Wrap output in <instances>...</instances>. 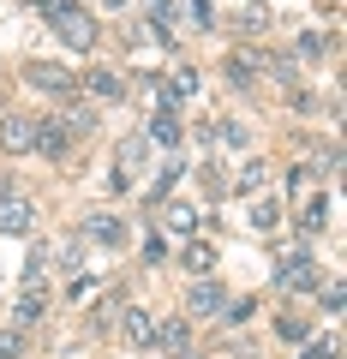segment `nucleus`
Segmentation results:
<instances>
[{
  "label": "nucleus",
  "instance_id": "obj_1",
  "mask_svg": "<svg viewBox=\"0 0 347 359\" xmlns=\"http://www.w3.org/2000/svg\"><path fill=\"white\" fill-rule=\"evenodd\" d=\"M42 18H48V30H54L60 42H72V48H96V42H102L96 18L84 13L78 0H48V6H42Z\"/></svg>",
  "mask_w": 347,
  "mask_h": 359
},
{
  "label": "nucleus",
  "instance_id": "obj_2",
  "mask_svg": "<svg viewBox=\"0 0 347 359\" xmlns=\"http://www.w3.org/2000/svg\"><path fill=\"white\" fill-rule=\"evenodd\" d=\"M318 282H323V269L311 264L306 252H282V264H275V287H287V294H311Z\"/></svg>",
  "mask_w": 347,
  "mask_h": 359
},
{
  "label": "nucleus",
  "instance_id": "obj_3",
  "mask_svg": "<svg viewBox=\"0 0 347 359\" xmlns=\"http://www.w3.org/2000/svg\"><path fill=\"white\" fill-rule=\"evenodd\" d=\"M25 84L30 90H48V96H78V72H66V66H54V60H30L25 66Z\"/></svg>",
  "mask_w": 347,
  "mask_h": 359
},
{
  "label": "nucleus",
  "instance_id": "obj_4",
  "mask_svg": "<svg viewBox=\"0 0 347 359\" xmlns=\"http://www.w3.org/2000/svg\"><path fill=\"white\" fill-rule=\"evenodd\" d=\"M36 228V204L25 192H0V233H13V240H30Z\"/></svg>",
  "mask_w": 347,
  "mask_h": 359
},
{
  "label": "nucleus",
  "instance_id": "obj_5",
  "mask_svg": "<svg viewBox=\"0 0 347 359\" xmlns=\"http://www.w3.org/2000/svg\"><path fill=\"white\" fill-rule=\"evenodd\" d=\"M0 150L6 156H30L36 150V120L30 114H0Z\"/></svg>",
  "mask_w": 347,
  "mask_h": 359
},
{
  "label": "nucleus",
  "instance_id": "obj_6",
  "mask_svg": "<svg viewBox=\"0 0 347 359\" xmlns=\"http://www.w3.org/2000/svg\"><path fill=\"white\" fill-rule=\"evenodd\" d=\"M222 299H228V287H222L216 276H198V282H192V294H186V318H216V311H222Z\"/></svg>",
  "mask_w": 347,
  "mask_h": 359
},
{
  "label": "nucleus",
  "instance_id": "obj_7",
  "mask_svg": "<svg viewBox=\"0 0 347 359\" xmlns=\"http://www.w3.org/2000/svg\"><path fill=\"white\" fill-rule=\"evenodd\" d=\"M144 156H150V138H126V144H120V162H114V180H108V186H114V192H132V174H138V168H144Z\"/></svg>",
  "mask_w": 347,
  "mask_h": 359
},
{
  "label": "nucleus",
  "instance_id": "obj_8",
  "mask_svg": "<svg viewBox=\"0 0 347 359\" xmlns=\"http://www.w3.org/2000/svg\"><path fill=\"white\" fill-rule=\"evenodd\" d=\"M60 126L72 132V138H96V132H102V126H96V108H90V102H78V96H66V114H60Z\"/></svg>",
  "mask_w": 347,
  "mask_h": 359
},
{
  "label": "nucleus",
  "instance_id": "obj_9",
  "mask_svg": "<svg viewBox=\"0 0 347 359\" xmlns=\"http://www.w3.org/2000/svg\"><path fill=\"white\" fill-rule=\"evenodd\" d=\"M36 150L48 156V162H60V156L72 150V132H66L60 120H36Z\"/></svg>",
  "mask_w": 347,
  "mask_h": 359
},
{
  "label": "nucleus",
  "instance_id": "obj_10",
  "mask_svg": "<svg viewBox=\"0 0 347 359\" xmlns=\"http://www.w3.org/2000/svg\"><path fill=\"white\" fill-rule=\"evenodd\" d=\"M78 84L90 90L96 102H120V96H126V78H120V72H108V66H96V72H90V78H78Z\"/></svg>",
  "mask_w": 347,
  "mask_h": 359
},
{
  "label": "nucleus",
  "instance_id": "obj_11",
  "mask_svg": "<svg viewBox=\"0 0 347 359\" xmlns=\"http://www.w3.org/2000/svg\"><path fill=\"white\" fill-rule=\"evenodd\" d=\"M299 233H306V240L329 233V198H323V192H311V198H306V210H299Z\"/></svg>",
  "mask_w": 347,
  "mask_h": 359
},
{
  "label": "nucleus",
  "instance_id": "obj_12",
  "mask_svg": "<svg viewBox=\"0 0 347 359\" xmlns=\"http://www.w3.org/2000/svg\"><path fill=\"white\" fill-rule=\"evenodd\" d=\"M78 240H96V245H120V240H126V222H120V216H90L84 228H78Z\"/></svg>",
  "mask_w": 347,
  "mask_h": 359
},
{
  "label": "nucleus",
  "instance_id": "obj_13",
  "mask_svg": "<svg viewBox=\"0 0 347 359\" xmlns=\"http://www.w3.org/2000/svg\"><path fill=\"white\" fill-rule=\"evenodd\" d=\"M48 311V287H25L18 294V311H13V323L18 330H36V318Z\"/></svg>",
  "mask_w": 347,
  "mask_h": 359
},
{
  "label": "nucleus",
  "instance_id": "obj_14",
  "mask_svg": "<svg viewBox=\"0 0 347 359\" xmlns=\"http://www.w3.org/2000/svg\"><path fill=\"white\" fill-rule=\"evenodd\" d=\"M162 233L192 240V233H198V210H192V204H168V210H162Z\"/></svg>",
  "mask_w": 347,
  "mask_h": 359
},
{
  "label": "nucleus",
  "instance_id": "obj_15",
  "mask_svg": "<svg viewBox=\"0 0 347 359\" xmlns=\"http://www.w3.org/2000/svg\"><path fill=\"white\" fill-rule=\"evenodd\" d=\"M180 264L192 269V276H210V269H216V245L210 240H180Z\"/></svg>",
  "mask_w": 347,
  "mask_h": 359
},
{
  "label": "nucleus",
  "instance_id": "obj_16",
  "mask_svg": "<svg viewBox=\"0 0 347 359\" xmlns=\"http://www.w3.org/2000/svg\"><path fill=\"white\" fill-rule=\"evenodd\" d=\"M186 341H192V323H186V318H162V323H156V347L186 353Z\"/></svg>",
  "mask_w": 347,
  "mask_h": 359
},
{
  "label": "nucleus",
  "instance_id": "obj_17",
  "mask_svg": "<svg viewBox=\"0 0 347 359\" xmlns=\"http://www.w3.org/2000/svg\"><path fill=\"white\" fill-rule=\"evenodd\" d=\"M204 138L216 144V150H245V138H252V132H245L240 120H216V126H204Z\"/></svg>",
  "mask_w": 347,
  "mask_h": 359
},
{
  "label": "nucleus",
  "instance_id": "obj_18",
  "mask_svg": "<svg viewBox=\"0 0 347 359\" xmlns=\"http://www.w3.org/2000/svg\"><path fill=\"white\" fill-rule=\"evenodd\" d=\"M120 323H126L132 347H156V318H150V311H138V306H132V311H126Z\"/></svg>",
  "mask_w": 347,
  "mask_h": 359
},
{
  "label": "nucleus",
  "instance_id": "obj_19",
  "mask_svg": "<svg viewBox=\"0 0 347 359\" xmlns=\"http://www.w3.org/2000/svg\"><path fill=\"white\" fill-rule=\"evenodd\" d=\"M180 180H186V162H180V156H168V162H162V174L150 180V198H156V204H162V198L174 192V186H180Z\"/></svg>",
  "mask_w": 347,
  "mask_h": 359
},
{
  "label": "nucleus",
  "instance_id": "obj_20",
  "mask_svg": "<svg viewBox=\"0 0 347 359\" xmlns=\"http://www.w3.org/2000/svg\"><path fill=\"white\" fill-rule=\"evenodd\" d=\"M311 294L323 299V311H329V318H341V306H347V282H341V276H329V282H318Z\"/></svg>",
  "mask_w": 347,
  "mask_h": 359
},
{
  "label": "nucleus",
  "instance_id": "obj_21",
  "mask_svg": "<svg viewBox=\"0 0 347 359\" xmlns=\"http://www.w3.org/2000/svg\"><path fill=\"white\" fill-rule=\"evenodd\" d=\"M270 25H275V13H270V6H245V13H240V30H245V36H264Z\"/></svg>",
  "mask_w": 347,
  "mask_h": 359
},
{
  "label": "nucleus",
  "instance_id": "obj_22",
  "mask_svg": "<svg viewBox=\"0 0 347 359\" xmlns=\"http://www.w3.org/2000/svg\"><path fill=\"white\" fill-rule=\"evenodd\" d=\"M275 222H282V204H275V198H257V204H252V228H257V233H270Z\"/></svg>",
  "mask_w": 347,
  "mask_h": 359
},
{
  "label": "nucleus",
  "instance_id": "obj_23",
  "mask_svg": "<svg viewBox=\"0 0 347 359\" xmlns=\"http://www.w3.org/2000/svg\"><path fill=\"white\" fill-rule=\"evenodd\" d=\"M25 341H30V330H18V323H13V330H0V359H18Z\"/></svg>",
  "mask_w": 347,
  "mask_h": 359
},
{
  "label": "nucleus",
  "instance_id": "obj_24",
  "mask_svg": "<svg viewBox=\"0 0 347 359\" xmlns=\"http://www.w3.org/2000/svg\"><path fill=\"white\" fill-rule=\"evenodd\" d=\"M264 180H270V168H264V162H245L240 168V192H264Z\"/></svg>",
  "mask_w": 347,
  "mask_h": 359
},
{
  "label": "nucleus",
  "instance_id": "obj_25",
  "mask_svg": "<svg viewBox=\"0 0 347 359\" xmlns=\"http://www.w3.org/2000/svg\"><path fill=\"white\" fill-rule=\"evenodd\" d=\"M275 335H282L287 347H299V341H306L311 330H306V323H299V318H275Z\"/></svg>",
  "mask_w": 347,
  "mask_h": 359
},
{
  "label": "nucleus",
  "instance_id": "obj_26",
  "mask_svg": "<svg viewBox=\"0 0 347 359\" xmlns=\"http://www.w3.org/2000/svg\"><path fill=\"white\" fill-rule=\"evenodd\" d=\"M323 54H329V42H323L318 30H306V36H299V60H323Z\"/></svg>",
  "mask_w": 347,
  "mask_h": 359
},
{
  "label": "nucleus",
  "instance_id": "obj_27",
  "mask_svg": "<svg viewBox=\"0 0 347 359\" xmlns=\"http://www.w3.org/2000/svg\"><path fill=\"white\" fill-rule=\"evenodd\" d=\"M252 299H222V323H245V318H252Z\"/></svg>",
  "mask_w": 347,
  "mask_h": 359
},
{
  "label": "nucleus",
  "instance_id": "obj_28",
  "mask_svg": "<svg viewBox=\"0 0 347 359\" xmlns=\"http://www.w3.org/2000/svg\"><path fill=\"white\" fill-rule=\"evenodd\" d=\"M150 138H156V144H180V126H174V114H156Z\"/></svg>",
  "mask_w": 347,
  "mask_h": 359
},
{
  "label": "nucleus",
  "instance_id": "obj_29",
  "mask_svg": "<svg viewBox=\"0 0 347 359\" xmlns=\"http://www.w3.org/2000/svg\"><path fill=\"white\" fill-rule=\"evenodd\" d=\"M306 359H341V341H335V330L323 335V341H311V353Z\"/></svg>",
  "mask_w": 347,
  "mask_h": 359
},
{
  "label": "nucleus",
  "instance_id": "obj_30",
  "mask_svg": "<svg viewBox=\"0 0 347 359\" xmlns=\"http://www.w3.org/2000/svg\"><path fill=\"white\" fill-rule=\"evenodd\" d=\"M114 318H120V299H114V294H108V299H102V306H96V323H90V330H108V323H114Z\"/></svg>",
  "mask_w": 347,
  "mask_h": 359
},
{
  "label": "nucleus",
  "instance_id": "obj_31",
  "mask_svg": "<svg viewBox=\"0 0 347 359\" xmlns=\"http://www.w3.org/2000/svg\"><path fill=\"white\" fill-rule=\"evenodd\" d=\"M323 174L341 180V144H329V150H323Z\"/></svg>",
  "mask_w": 347,
  "mask_h": 359
},
{
  "label": "nucleus",
  "instance_id": "obj_32",
  "mask_svg": "<svg viewBox=\"0 0 347 359\" xmlns=\"http://www.w3.org/2000/svg\"><path fill=\"white\" fill-rule=\"evenodd\" d=\"M60 264L78 276V264H84V240H72V245H66V252H60Z\"/></svg>",
  "mask_w": 347,
  "mask_h": 359
},
{
  "label": "nucleus",
  "instance_id": "obj_33",
  "mask_svg": "<svg viewBox=\"0 0 347 359\" xmlns=\"http://www.w3.org/2000/svg\"><path fill=\"white\" fill-rule=\"evenodd\" d=\"M108 6H126V0H108Z\"/></svg>",
  "mask_w": 347,
  "mask_h": 359
},
{
  "label": "nucleus",
  "instance_id": "obj_34",
  "mask_svg": "<svg viewBox=\"0 0 347 359\" xmlns=\"http://www.w3.org/2000/svg\"><path fill=\"white\" fill-rule=\"evenodd\" d=\"M30 6H48V0H30Z\"/></svg>",
  "mask_w": 347,
  "mask_h": 359
},
{
  "label": "nucleus",
  "instance_id": "obj_35",
  "mask_svg": "<svg viewBox=\"0 0 347 359\" xmlns=\"http://www.w3.org/2000/svg\"><path fill=\"white\" fill-rule=\"evenodd\" d=\"M174 359H192V353H174Z\"/></svg>",
  "mask_w": 347,
  "mask_h": 359
},
{
  "label": "nucleus",
  "instance_id": "obj_36",
  "mask_svg": "<svg viewBox=\"0 0 347 359\" xmlns=\"http://www.w3.org/2000/svg\"><path fill=\"white\" fill-rule=\"evenodd\" d=\"M0 114H6V108H0Z\"/></svg>",
  "mask_w": 347,
  "mask_h": 359
}]
</instances>
